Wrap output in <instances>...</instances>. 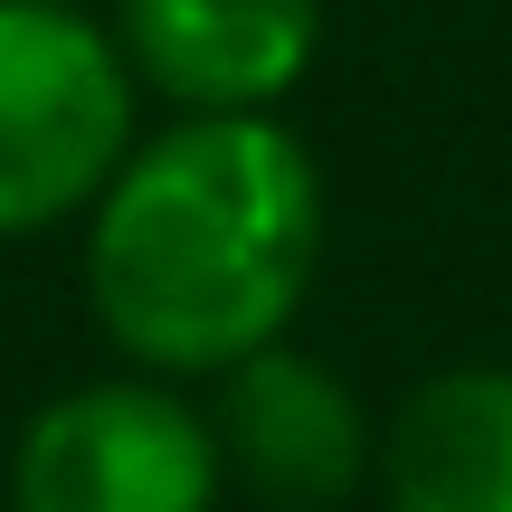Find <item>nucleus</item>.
<instances>
[{
	"label": "nucleus",
	"instance_id": "f257e3e1",
	"mask_svg": "<svg viewBox=\"0 0 512 512\" xmlns=\"http://www.w3.org/2000/svg\"><path fill=\"white\" fill-rule=\"evenodd\" d=\"M323 247V190L285 124L190 114L124 152L86 238L95 323L152 370H228L285 342Z\"/></svg>",
	"mask_w": 512,
	"mask_h": 512
},
{
	"label": "nucleus",
	"instance_id": "423d86ee",
	"mask_svg": "<svg viewBox=\"0 0 512 512\" xmlns=\"http://www.w3.org/2000/svg\"><path fill=\"white\" fill-rule=\"evenodd\" d=\"M389 512H512V370H446L380 437Z\"/></svg>",
	"mask_w": 512,
	"mask_h": 512
},
{
	"label": "nucleus",
	"instance_id": "7ed1b4c3",
	"mask_svg": "<svg viewBox=\"0 0 512 512\" xmlns=\"http://www.w3.org/2000/svg\"><path fill=\"white\" fill-rule=\"evenodd\" d=\"M219 427L190 418L152 380H95L29 418L10 465L19 512H209L219 503Z\"/></svg>",
	"mask_w": 512,
	"mask_h": 512
},
{
	"label": "nucleus",
	"instance_id": "f03ea898",
	"mask_svg": "<svg viewBox=\"0 0 512 512\" xmlns=\"http://www.w3.org/2000/svg\"><path fill=\"white\" fill-rule=\"evenodd\" d=\"M133 152V67L67 0H0V238L86 209Z\"/></svg>",
	"mask_w": 512,
	"mask_h": 512
},
{
	"label": "nucleus",
	"instance_id": "20e7f679",
	"mask_svg": "<svg viewBox=\"0 0 512 512\" xmlns=\"http://www.w3.org/2000/svg\"><path fill=\"white\" fill-rule=\"evenodd\" d=\"M209 427H219V465H238L275 512H323L370 475L361 399L323 361H304L285 342L228 361V389H219V418Z\"/></svg>",
	"mask_w": 512,
	"mask_h": 512
},
{
	"label": "nucleus",
	"instance_id": "39448f33",
	"mask_svg": "<svg viewBox=\"0 0 512 512\" xmlns=\"http://www.w3.org/2000/svg\"><path fill=\"white\" fill-rule=\"evenodd\" d=\"M323 0H124V67L190 114H266L313 67Z\"/></svg>",
	"mask_w": 512,
	"mask_h": 512
}]
</instances>
